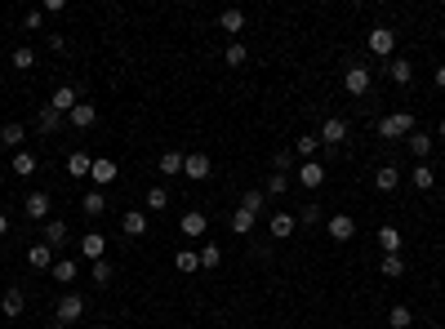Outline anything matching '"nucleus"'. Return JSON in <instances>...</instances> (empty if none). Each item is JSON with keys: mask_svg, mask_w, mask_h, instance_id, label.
Wrapping results in <instances>:
<instances>
[{"mask_svg": "<svg viewBox=\"0 0 445 329\" xmlns=\"http://www.w3.org/2000/svg\"><path fill=\"white\" fill-rule=\"evenodd\" d=\"M120 227H125V236H143L147 231V210H125L120 214Z\"/></svg>", "mask_w": 445, "mask_h": 329, "instance_id": "obj_18", "label": "nucleus"}, {"mask_svg": "<svg viewBox=\"0 0 445 329\" xmlns=\"http://www.w3.org/2000/svg\"><path fill=\"white\" fill-rule=\"evenodd\" d=\"M178 231H183L187 240H200V236H205V231H210V218L191 210V214H183V218H178Z\"/></svg>", "mask_w": 445, "mask_h": 329, "instance_id": "obj_11", "label": "nucleus"}, {"mask_svg": "<svg viewBox=\"0 0 445 329\" xmlns=\"http://www.w3.org/2000/svg\"><path fill=\"white\" fill-rule=\"evenodd\" d=\"M321 218H326V210H321V205H316V200H307V205H303V210H298V223H303V227H316V223H321Z\"/></svg>", "mask_w": 445, "mask_h": 329, "instance_id": "obj_40", "label": "nucleus"}, {"mask_svg": "<svg viewBox=\"0 0 445 329\" xmlns=\"http://www.w3.org/2000/svg\"><path fill=\"white\" fill-rule=\"evenodd\" d=\"M89 178L99 182V187L116 182V161H112V156H99V161H94V169H89Z\"/></svg>", "mask_w": 445, "mask_h": 329, "instance_id": "obj_19", "label": "nucleus"}, {"mask_svg": "<svg viewBox=\"0 0 445 329\" xmlns=\"http://www.w3.org/2000/svg\"><path fill=\"white\" fill-rule=\"evenodd\" d=\"M22 210H27V218H36V223H50V196H45V191H27Z\"/></svg>", "mask_w": 445, "mask_h": 329, "instance_id": "obj_13", "label": "nucleus"}, {"mask_svg": "<svg viewBox=\"0 0 445 329\" xmlns=\"http://www.w3.org/2000/svg\"><path fill=\"white\" fill-rule=\"evenodd\" d=\"M263 191H268V196H285V191H290V174H272Z\"/></svg>", "mask_w": 445, "mask_h": 329, "instance_id": "obj_46", "label": "nucleus"}, {"mask_svg": "<svg viewBox=\"0 0 445 329\" xmlns=\"http://www.w3.org/2000/svg\"><path fill=\"white\" fill-rule=\"evenodd\" d=\"M112 276H116V267L107 263V258H99V263H94V285H112Z\"/></svg>", "mask_w": 445, "mask_h": 329, "instance_id": "obj_45", "label": "nucleus"}, {"mask_svg": "<svg viewBox=\"0 0 445 329\" xmlns=\"http://www.w3.org/2000/svg\"><path fill=\"white\" fill-rule=\"evenodd\" d=\"M107 254V240L99 236V231H89V236H80V258H89V263H99Z\"/></svg>", "mask_w": 445, "mask_h": 329, "instance_id": "obj_17", "label": "nucleus"}, {"mask_svg": "<svg viewBox=\"0 0 445 329\" xmlns=\"http://www.w3.org/2000/svg\"><path fill=\"white\" fill-rule=\"evenodd\" d=\"M321 147H334V142H347V120L343 116H326V125H321Z\"/></svg>", "mask_w": 445, "mask_h": 329, "instance_id": "obj_4", "label": "nucleus"}, {"mask_svg": "<svg viewBox=\"0 0 445 329\" xmlns=\"http://www.w3.org/2000/svg\"><path fill=\"white\" fill-rule=\"evenodd\" d=\"M50 272H54V280H58V285H71V280L80 276V263H76V258H58V263L50 267Z\"/></svg>", "mask_w": 445, "mask_h": 329, "instance_id": "obj_21", "label": "nucleus"}, {"mask_svg": "<svg viewBox=\"0 0 445 329\" xmlns=\"http://www.w3.org/2000/svg\"><path fill=\"white\" fill-rule=\"evenodd\" d=\"M410 182H414L418 191H432V187H437V169H432V165H414V174H410Z\"/></svg>", "mask_w": 445, "mask_h": 329, "instance_id": "obj_29", "label": "nucleus"}, {"mask_svg": "<svg viewBox=\"0 0 445 329\" xmlns=\"http://www.w3.org/2000/svg\"><path fill=\"white\" fill-rule=\"evenodd\" d=\"M89 169H94V156H85V152H71L67 156V174L71 178H89Z\"/></svg>", "mask_w": 445, "mask_h": 329, "instance_id": "obj_22", "label": "nucleus"}, {"mask_svg": "<svg viewBox=\"0 0 445 329\" xmlns=\"http://www.w3.org/2000/svg\"><path fill=\"white\" fill-rule=\"evenodd\" d=\"M370 85H374V71H370V67L352 63V67L343 71V89L352 94V98H365V94H370Z\"/></svg>", "mask_w": 445, "mask_h": 329, "instance_id": "obj_2", "label": "nucleus"}, {"mask_svg": "<svg viewBox=\"0 0 445 329\" xmlns=\"http://www.w3.org/2000/svg\"><path fill=\"white\" fill-rule=\"evenodd\" d=\"M379 245H383V254H401V231H396L392 223L379 227Z\"/></svg>", "mask_w": 445, "mask_h": 329, "instance_id": "obj_32", "label": "nucleus"}, {"mask_svg": "<svg viewBox=\"0 0 445 329\" xmlns=\"http://www.w3.org/2000/svg\"><path fill=\"white\" fill-rule=\"evenodd\" d=\"M63 120H67V116H58V112H50V107H41V112H36V129H41V133H58V129H63Z\"/></svg>", "mask_w": 445, "mask_h": 329, "instance_id": "obj_23", "label": "nucleus"}, {"mask_svg": "<svg viewBox=\"0 0 445 329\" xmlns=\"http://www.w3.org/2000/svg\"><path fill=\"white\" fill-rule=\"evenodd\" d=\"M67 236H71V231H67L63 218H50V223H45V245H50V249H63Z\"/></svg>", "mask_w": 445, "mask_h": 329, "instance_id": "obj_16", "label": "nucleus"}, {"mask_svg": "<svg viewBox=\"0 0 445 329\" xmlns=\"http://www.w3.org/2000/svg\"><path fill=\"white\" fill-rule=\"evenodd\" d=\"M232 231H236V236H249V231H254V214H249V210H236V214H232Z\"/></svg>", "mask_w": 445, "mask_h": 329, "instance_id": "obj_42", "label": "nucleus"}, {"mask_svg": "<svg viewBox=\"0 0 445 329\" xmlns=\"http://www.w3.org/2000/svg\"><path fill=\"white\" fill-rule=\"evenodd\" d=\"M240 210H249V214H263V210H268V191H258V187H249L245 191V196H240Z\"/></svg>", "mask_w": 445, "mask_h": 329, "instance_id": "obj_27", "label": "nucleus"}, {"mask_svg": "<svg viewBox=\"0 0 445 329\" xmlns=\"http://www.w3.org/2000/svg\"><path fill=\"white\" fill-rule=\"evenodd\" d=\"M0 182H5V174H0Z\"/></svg>", "mask_w": 445, "mask_h": 329, "instance_id": "obj_52", "label": "nucleus"}, {"mask_svg": "<svg viewBox=\"0 0 445 329\" xmlns=\"http://www.w3.org/2000/svg\"><path fill=\"white\" fill-rule=\"evenodd\" d=\"M210 169H214V165H210V156H205V152H187V156H183V174H187L191 182H205V178H210Z\"/></svg>", "mask_w": 445, "mask_h": 329, "instance_id": "obj_5", "label": "nucleus"}, {"mask_svg": "<svg viewBox=\"0 0 445 329\" xmlns=\"http://www.w3.org/2000/svg\"><path fill=\"white\" fill-rule=\"evenodd\" d=\"M94 329H107V325H94Z\"/></svg>", "mask_w": 445, "mask_h": 329, "instance_id": "obj_51", "label": "nucleus"}, {"mask_svg": "<svg viewBox=\"0 0 445 329\" xmlns=\"http://www.w3.org/2000/svg\"><path fill=\"white\" fill-rule=\"evenodd\" d=\"M67 120H71L76 129H94V125H99V107H94V103H76Z\"/></svg>", "mask_w": 445, "mask_h": 329, "instance_id": "obj_15", "label": "nucleus"}, {"mask_svg": "<svg viewBox=\"0 0 445 329\" xmlns=\"http://www.w3.org/2000/svg\"><path fill=\"white\" fill-rule=\"evenodd\" d=\"M330 240H339V245H347V240L356 236V218L352 214H330Z\"/></svg>", "mask_w": 445, "mask_h": 329, "instance_id": "obj_6", "label": "nucleus"}, {"mask_svg": "<svg viewBox=\"0 0 445 329\" xmlns=\"http://www.w3.org/2000/svg\"><path fill=\"white\" fill-rule=\"evenodd\" d=\"M9 63H14V71H31V67H36V50H27V45H18Z\"/></svg>", "mask_w": 445, "mask_h": 329, "instance_id": "obj_39", "label": "nucleus"}, {"mask_svg": "<svg viewBox=\"0 0 445 329\" xmlns=\"http://www.w3.org/2000/svg\"><path fill=\"white\" fill-rule=\"evenodd\" d=\"M388 80L392 85H410L414 80V67L405 63V58H392V63H388Z\"/></svg>", "mask_w": 445, "mask_h": 329, "instance_id": "obj_25", "label": "nucleus"}, {"mask_svg": "<svg viewBox=\"0 0 445 329\" xmlns=\"http://www.w3.org/2000/svg\"><path fill=\"white\" fill-rule=\"evenodd\" d=\"M41 22H45V14H41V9H31V14L22 18V27H27V31H41Z\"/></svg>", "mask_w": 445, "mask_h": 329, "instance_id": "obj_47", "label": "nucleus"}, {"mask_svg": "<svg viewBox=\"0 0 445 329\" xmlns=\"http://www.w3.org/2000/svg\"><path fill=\"white\" fill-rule=\"evenodd\" d=\"M196 254H200V267H205V272L223 267V245H214V240H205V245H200Z\"/></svg>", "mask_w": 445, "mask_h": 329, "instance_id": "obj_26", "label": "nucleus"}, {"mask_svg": "<svg viewBox=\"0 0 445 329\" xmlns=\"http://www.w3.org/2000/svg\"><path fill=\"white\" fill-rule=\"evenodd\" d=\"M290 169H294V152H290V147H281V152L272 156V174H290Z\"/></svg>", "mask_w": 445, "mask_h": 329, "instance_id": "obj_43", "label": "nucleus"}, {"mask_svg": "<svg viewBox=\"0 0 445 329\" xmlns=\"http://www.w3.org/2000/svg\"><path fill=\"white\" fill-rule=\"evenodd\" d=\"M437 133H441V142H445V120H441V129H437Z\"/></svg>", "mask_w": 445, "mask_h": 329, "instance_id": "obj_50", "label": "nucleus"}, {"mask_svg": "<svg viewBox=\"0 0 445 329\" xmlns=\"http://www.w3.org/2000/svg\"><path fill=\"white\" fill-rule=\"evenodd\" d=\"M80 210H85L89 218H99V214H107V196L103 191H85V196H80Z\"/></svg>", "mask_w": 445, "mask_h": 329, "instance_id": "obj_30", "label": "nucleus"}, {"mask_svg": "<svg viewBox=\"0 0 445 329\" xmlns=\"http://www.w3.org/2000/svg\"><path fill=\"white\" fill-rule=\"evenodd\" d=\"M383 276H388V280L405 276V258H401V254H383Z\"/></svg>", "mask_w": 445, "mask_h": 329, "instance_id": "obj_41", "label": "nucleus"}, {"mask_svg": "<svg viewBox=\"0 0 445 329\" xmlns=\"http://www.w3.org/2000/svg\"><path fill=\"white\" fill-rule=\"evenodd\" d=\"M365 41H370V54H379V58H392V50H396V31L392 27H374Z\"/></svg>", "mask_w": 445, "mask_h": 329, "instance_id": "obj_7", "label": "nucleus"}, {"mask_svg": "<svg viewBox=\"0 0 445 329\" xmlns=\"http://www.w3.org/2000/svg\"><path fill=\"white\" fill-rule=\"evenodd\" d=\"M405 147L414 152V161H418V165H428V156H432V147H437V138H432V133H423V129H414L410 138H405Z\"/></svg>", "mask_w": 445, "mask_h": 329, "instance_id": "obj_10", "label": "nucleus"}, {"mask_svg": "<svg viewBox=\"0 0 445 329\" xmlns=\"http://www.w3.org/2000/svg\"><path fill=\"white\" fill-rule=\"evenodd\" d=\"M165 205H170V191H165V187H147V210H152V214H161Z\"/></svg>", "mask_w": 445, "mask_h": 329, "instance_id": "obj_44", "label": "nucleus"}, {"mask_svg": "<svg viewBox=\"0 0 445 329\" xmlns=\"http://www.w3.org/2000/svg\"><path fill=\"white\" fill-rule=\"evenodd\" d=\"M379 133H383L388 142L410 138V133H414V116H410V112H392V116H383V120H379Z\"/></svg>", "mask_w": 445, "mask_h": 329, "instance_id": "obj_1", "label": "nucleus"}, {"mask_svg": "<svg viewBox=\"0 0 445 329\" xmlns=\"http://www.w3.org/2000/svg\"><path fill=\"white\" fill-rule=\"evenodd\" d=\"M85 294H63L58 298V307H54V316H58V325H76L80 316H85Z\"/></svg>", "mask_w": 445, "mask_h": 329, "instance_id": "obj_3", "label": "nucleus"}, {"mask_svg": "<svg viewBox=\"0 0 445 329\" xmlns=\"http://www.w3.org/2000/svg\"><path fill=\"white\" fill-rule=\"evenodd\" d=\"M245 58H249V50H245L240 41H232V45L223 50V63H227V67H245Z\"/></svg>", "mask_w": 445, "mask_h": 329, "instance_id": "obj_38", "label": "nucleus"}, {"mask_svg": "<svg viewBox=\"0 0 445 329\" xmlns=\"http://www.w3.org/2000/svg\"><path fill=\"white\" fill-rule=\"evenodd\" d=\"M9 169H14L18 178H27V174H36V156H31V152H14V161H9Z\"/></svg>", "mask_w": 445, "mask_h": 329, "instance_id": "obj_36", "label": "nucleus"}, {"mask_svg": "<svg viewBox=\"0 0 445 329\" xmlns=\"http://www.w3.org/2000/svg\"><path fill=\"white\" fill-rule=\"evenodd\" d=\"M316 152H321V138H316V133H303V138L294 142V156H303V161H316Z\"/></svg>", "mask_w": 445, "mask_h": 329, "instance_id": "obj_31", "label": "nucleus"}, {"mask_svg": "<svg viewBox=\"0 0 445 329\" xmlns=\"http://www.w3.org/2000/svg\"><path fill=\"white\" fill-rule=\"evenodd\" d=\"M0 312L9 316V321H18L22 312H27V294H22V285H9L5 298H0Z\"/></svg>", "mask_w": 445, "mask_h": 329, "instance_id": "obj_8", "label": "nucleus"}, {"mask_svg": "<svg viewBox=\"0 0 445 329\" xmlns=\"http://www.w3.org/2000/svg\"><path fill=\"white\" fill-rule=\"evenodd\" d=\"M22 138H27V129H22L18 120H5V129H0V142H5V147H18Z\"/></svg>", "mask_w": 445, "mask_h": 329, "instance_id": "obj_37", "label": "nucleus"}, {"mask_svg": "<svg viewBox=\"0 0 445 329\" xmlns=\"http://www.w3.org/2000/svg\"><path fill=\"white\" fill-rule=\"evenodd\" d=\"M437 89H445V67H437Z\"/></svg>", "mask_w": 445, "mask_h": 329, "instance_id": "obj_48", "label": "nucleus"}, {"mask_svg": "<svg viewBox=\"0 0 445 329\" xmlns=\"http://www.w3.org/2000/svg\"><path fill=\"white\" fill-rule=\"evenodd\" d=\"M80 103V94L71 89V85H58V89L50 94V112H58V116H71V107Z\"/></svg>", "mask_w": 445, "mask_h": 329, "instance_id": "obj_9", "label": "nucleus"}, {"mask_svg": "<svg viewBox=\"0 0 445 329\" xmlns=\"http://www.w3.org/2000/svg\"><path fill=\"white\" fill-rule=\"evenodd\" d=\"M0 236H9V218L5 214H0Z\"/></svg>", "mask_w": 445, "mask_h": 329, "instance_id": "obj_49", "label": "nucleus"}, {"mask_svg": "<svg viewBox=\"0 0 445 329\" xmlns=\"http://www.w3.org/2000/svg\"><path fill=\"white\" fill-rule=\"evenodd\" d=\"M156 165H161L165 178H178V174H183V152H161V161H156Z\"/></svg>", "mask_w": 445, "mask_h": 329, "instance_id": "obj_28", "label": "nucleus"}, {"mask_svg": "<svg viewBox=\"0 0 445 329\" xmlns=\"http://www.w3.org/2000/svg\"><path fill=\"white\" fill-rule=\"evenodd\" d=\"M374 187H379V191H396V187H401V169H396V165H383L379 174H374Z\"/></svg>", "mask_w": 445, "mask_h": 329, "instance_id": "obj_24", "label": "nucleus"}, {"mask_svg": "<svg viewBox=\"0 0 445 329\" xmlns=\"http://www.w3.org/2000/svg\"><path fill=\"white\" fill-rule=\"evenodd\" d=\"M294 178L303 182L307 191H316L321 182H326V165H321V161H303V165H298V174H294Z\"/></svg>", "mask_w": 445, "mask_h": 329, "instance_id": "obj_12", "label": "nucleus"}, {"mask_svg": "<svg viewBox=\"0 0 445 329\" xmlns=\"http://www.w3.org/2000/svg\"><path fill=\"white\" fill-rule=\"evenodd\" d=\"M294 227H298V218H294V214H272V218H268L272 240H290V236H294Z\"/></svg>", "mask_w": 445, "mask_h": 329, "instance_id": "obj_14", "label": "nucleus"}, {"mask_svg": "<svg viewBox=\"0 0 445 329\" xmlns=\"http://www.w3.org/2000/svg\"><path fill=\"white\" fill-rule=\"evenodd\" d=\"M174 267H178L183 276H191V272L200 267V254H196V249H178V254H174Z\"/></svg>", "mask_w": 445, "mask_h": 329, "instance_id": "obj_33", "label": "nucleus"}, {"mask_svg": "<svg viewBox=\"0 0 445 329\" xmlns=\"http://www.w3.org/2000/svg\"><path fill=\"white\" fill-rule=\"evenodd\" d=\"M219 27H223L227 36H236L240 27H245V14H240V9H223V14H219Z\"/></svg>", "mask_w": 445, "mask_h": 329, "instance_id": "obj_34", "label": "nucleus"}, {"mask_svg": "<svg viewBox=\"0 0 445 329\" xmlns=\"http://www.w3.org/2000/svg\"><path fill=\"white\" fill-rule=\"evenodd\" d=\"M54 263H58V258H54V249L45 245V240L27 249V267H36V272H45V267H54Z\"/></svg>", "mask_w": 445, "mask_h": 329, "instance_id": "obj_20", "label": "nucleus"}, {"mask_svg": "<svg viewBox=\"0 0 445 329\" xmlns=\"http://www.w3.org/2000/svg\"><path fill=\"white\" fill-rule=\"evenodd\" d=\"M388 325H392V329H410V325H414V312L405 307V302H396V307L388 312Z\"/></svg>", "mask_w": 445, "mask_h": 329, "instance_id": "obj_35", "label": "nucleus"}]
</instances>
